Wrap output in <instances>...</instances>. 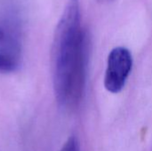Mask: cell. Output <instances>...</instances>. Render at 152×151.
I'll list each match as a JSON object with an SVG mask.
<instances>
[{
	"mask_svg": "<svg viewBox=\"0 0 152 151\" xmlns=\"http://www.w3.org/2000/svg\"><path fill=\"white\" fill-rule=\"evenodd\" d=\"M89 38L81 24L79 0H69L54 32L52 61L55 97L62 107L82 99L86 78Z\"/></svg>",
	"mask_w": 152,
	"mask_h": 151,
	"instance_id": "obj_1",
	"label": "cell"
},
{
	"mask_svg": "<svg viewBox=\"0 0 152 151\" xmlns=\"http://www.w3.org/2000/svg\"><path fill=\"white\" fill-rule=\"evenodd\" d=\"M133 68L131 52L123 46L113 48L108 56L107 69L104 77V86L107 91L118 93L125 87Z\"/></svg>",
	"mask_w": 152,
	"mask_h": 151,
	"instance_id": "obj_2",
	"label": "cell"
},
{
	"mask_svg": "<svg viewBox=\"0 0 152 151\" xmlns=\"http://www.w3.org/2000/svg\"><path fill=\"white\" fill-rule=\"evenodd\" d=\"M17 61L15 58L8 53L0 51V71L9 72L15 69Z\"/></svg>",
	"mask_w": 152,
	"mask_h": 151,
	"instance_id": "obj_3",
	"label": "cell"
},
{
	"mask_svg": "<svg viewBox=\"0 0 152 151\" xmlns=\"http://www.w3.org/2000/svg\"><path fill=\"white\" fill-rule=\"evenodd\" d=\"M60 151H80V143L78 139L74 135L70 136Z\"/></svg>",
	"mask_w": 152,
	"mask_h": 151,
	"instance_id": "obj_4",
	"label": "cell"
},
{
	"mask_svg": "<svg viewBox=\"0 0 152 151\" xmlns=\"http://www.w3.org/2000/svg\"><path fill=\"white\" fill-rule=\"evenodd\" d=\"M4 38V30L0 28V41H2Z\"/></svg>",
	"mask_w": 152,
	"mask_h": 151,
	"instance_id": "obj_5",
	"label": "cell"
},
{
	"mask_svg": "<svg viewBox=\"0 0 152 151\" xmlns=\"http://www.w3.org/2000/svg\"><path fill=\"white\" fill-rule=\"evenodd\" d=\"M97 1H99L101 3H109V2H111L113 0H97Z\"/></svg>",
	"mask_w": 152,
	"mask_h": 151,
	"instance_id": "obj_6",
	"label": "cell"
}]
</instances>
